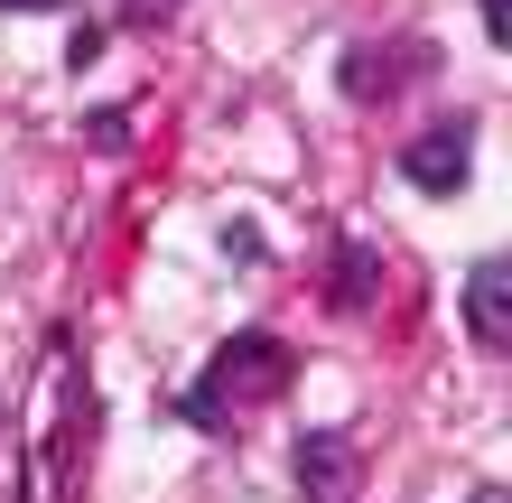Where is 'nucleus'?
I'll use <instances>...</instances> for the list:
<instances>
[{"label":"nucleus","instance_id":"39448f33","mask_svg":"<svg viewBox=\"0 0 512 503\" xmlns=\"http://www.w3.org/2000/svg\"><path fill=\"white\" fill-rule=\"evenodd\" d=\"M410 66H429L419 47H382V56H345V94L354 103H391V84H401Z\"/></svg>","mask_w":512,"mask_h":503},{"label":"nucleus","instance_id":"7ed1b4c3","mask_svg":"<svg viewBox=\"0 0 512 503\" xmlns=\"http://www.w3.org/2000/svg\"><path fill=\"white\" fill-rule=\"evenodd\" d=\"M401 177H410L419 196H457V187H466V122H447V131H429V140H410Z\"/></svg>","mask_w":512,"mask_h":503},{"label":"nucleus","instance_id":"f03ea898","mask_svg":"<svg viewBox=\"0 0 512 503\" xmlns=\"http://www.w3.org/2000/svg\"><path fill=\"white\" fill-rule=\"evenodd\" d=\"M289 476H298V503H354V438L308 429L289 448Z\"/></svg>","mask_w":512,"mask_h":503},{"label":"nucleus","instance_id":"20e7f679","mask_svg":"<svg viewBox=\"0 0 512 503\" xmlns=\"http://www.w3.org/2000/svg\"><path fill=\"white\" fill-rule=\"evenodd\" d=\"M466 327L485 354L512 345V317H503V261H475V280H466Z\"/></svg>","mask_w":512,"mask_h":503},{"label":"nucleus","instance_id":"1a4fd4ad","mask_svg":"<svg viewBox=\"0 0 512 503\" xmlns=\"http://www.w3.org/2000/svg\"><path fill=\"white\" fill-rule=\"evenodd\" d=\"M466 503H503V485H475V494H466Z\"/></svg>","mask_w":512,"mask_h":503},{"label":"nucleus","instance_id":"9d476101","mask_svg":"<svg viewBox=\"0 0 512 503\" xmlns=\"http://www.w3.org/2000/svg\"><path fill=\"white\" fill-rule=\"evenodd\" d=\"M0 10H56V0H0Z\"/></svg>","mask_w":512,"mask_h":503},{"label":"nucleus","instance_id":"f257e3e1","mask_svg":"<svg viewBox=\"0 0 512 503\" xmlns=\"http://www.w3.org/2000/svg\"><path fill=\"white\" fill-rule=\"evenodd\" d=\"M289 345L280 336H233L215 364H205V401H196V420H224V401H270V392H289Z\"/></svg>","mask_w":512,"mask_h":503},{"label":"nucleus","instance_id":"0eeeda50","mask_svg":"<svg viewBox=\"0 0 512 503\" xmlns=\"http://www.w3.org/2000/svg\"><path fill=\"white\" fill-rule=\"evenodd\" d=\"M485 38H494V47L512 38V0H485Z\"/></svg>","mask_w":512,"mask_h":503},{"label":"nucleus","instance_id":"6e6552de","mask_svg":"<svg viewBox=\"0 0 512 503\" xmlns=\"http://www.w3.org/2000/svg\"><path fill=\"white\" fill-rule=\"evenodd\" d=\"M149 10H177V0H131V19H149Z\"/></svg>","mask_w":512,"mask_h":503},{"label":"nucleus","instance_id":"423d86ee","mask_svg":"<svg viewBox=\"0 0 512 503\" xmlns=\"http://www.w3.org/2000/svg\"><path fill=\"white\" fill-rule=\"evenodd\" d=\"M373 299V243H345V261H336V308H364Z\"/></svg>","mask_w":512,"mask_h":503}]
</instances>
